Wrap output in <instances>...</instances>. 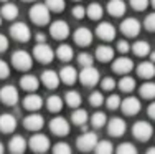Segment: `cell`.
<instances>
[{
  "label": "cell",
  "instance_id": "c3c4849f",
  "mask_svg": "<svg viewBox=\"0 0 155 154\" xmlns=\"http://www.w3.org/2000/svg\"><path fill=\"white\" fill-rule=\"evenodd\" d=\"M101 88H102V90H106V91H110V90L116 88V81H114L112 78H104L101 81Z\"/></svg>",
  "mask_w": 155,
  "mask_h": 154
},
{
  "label": "cell",
  "instance_id": "5bb4252c",
  "mask_svg": "<svg viewBox=\"0 0 155 154\" xmlns=\"http://www.w3.org/2000/svg\"><path fill=\"white\" fill-rule=\"evenodd\" d=\"M96 35L101 40L110 42V40H114V36H116V28H114V25L107 23V22H102V23H99L97 28H96Z\"/></svg>",
  "mask_w": 155,
  "mask_h": 154
},
{
  "label": "cell",
  "instance_id": "f5cc1de1",
  "mask_svg": "<svg viewBox=\"0 0 155 154\" xmlns=\"http://www.w3.org/2000/svg\"><path fill=\"white\" fill-rule=\"evenodd\" d=\"M147 113H149V116L152 119H155V103H152V104L149 106V109H147Z\"/></svg>",
  "mask_w": 155,
  "mask_h": 154
},
{
  "label": "cell",
  "instance_id": "7402d4cb",
  "mask_svg": "<svg viewBox=\"0 0 155 154\" xmlns=\"http://www.w3.org/2000/svg\"><path fill=\"white\" fill-rule=\"evenodd\" d=\"M125 2L124 0H110L107 3V12L112 17H122L125 13Z\"/></svg>",
  "mask_w": 155,
  "mask_h": 154
},
{
  "label": "cell",
  "instance_id": "7dc6e473",
  "mask_svg": "<svg viewBox=\"0 0 155 154\" xmlns=\"http://www.w3.org/2000/svg\"><path fill=\"white\" fill-rule=\"evenodd\" d=\"M73 17L78 18V20L84 18V17H86V9H84V7H81V5L73 7Z\"/></svg>",
  "mask_w": 155,
  "mask_h": 154
},
{
  "label": "cell",
  "instance_id": "60d3db41",
  "mask_svg": "<svg viewBox=\"0 0 155 154\" xmlns=\"http://www.w3.org/2000/svg\"><path fill=\"white\" fill-rule=\"evenodd\" d=\"M117 152L119 154H135L137 149H135V146H132L130 142H124V144H120L119 148H117Z\"/></svg>",
  "mask_w": 155,
  "mask_h": 154
},
{
  "label": "cell",
  "instance_id": "ee69618b",
  "mask_svg": "<svg viewBox=\"0 0 155 154\" xmlns=\"http://www.w3.org/2000/svg\"><path fill=\"white\" fill-rule=\"evenodd\" d=\"M106 104H107L109 109H116L120 106V98L117 96V94H110L107 100H106Z\"/></svg>",
  "mask_w": 155,
  "mask_h": 154
},
{
  "label": "cell",
  "instance_id": "f546056e",
  "mask_svg": "<svg viewBox=\"0 0 155 154\" xmlns=\"http://www.w3.org/2000/svg\"><path fill=\"white\" fill-rule=\"evenodd\" d=\"M46 108L50 109L51 113H58V111H61V108H63V100L60 96H56V94H53V96H50L46 100Z\"/></svg>",
  "mask_w": 155,
  "mask_h": 154
},
{
  "label": "cell",
  "instance_id": "9c48e42d",
  "mask_svg": "<svg viewBox=\"0 0 155 154\" xmlns=\"http://www.w3.org/2000/svg\"><path fill=\"white\" fill-rule=\"evenodd\" d=\"M50 33H51L53 38H56V40H64L66 36L69 35V27H68V23H66V22L56 20V22H53V23H51Z\"/></svg>",
  "mask_w": 155,
  "mask_h": 154
},
{
  "label": "cell",
  "instance_id": "680465c9",
  "mask_svg": "<svg viewBox=\"0 0 155 154\" xmlns=\"http://www.w3.org/2000/svg\"><path fill=\"white\" fill-rule=\"evenodd\" d=\"M3 152V146H2V142H0V154Z\"/></svg>",
  "mask_w": 155,
  "mask_h": 154
},
{
  "label": "cell",
  "instance_id": "4316f807",
  "mask_svg": "<svg viewBox=\"0 0 155 154\" xmlns=\"http://www.w3.org/2000/svg\"><path fill=\"white\" fill-rule=\"evenodd\" d=\"M8 149L12 152H15V154H20V152H23L25 149H27V141H25L21 136H13L8 142Z\"/></svg>",
  "mask_w": 155,
  "mask_h": 154
},
{
  "label": "cell",
  "instance_id": "681fc988",
  "mask_svg": "<svg viewBox=\"0 0 155 154\" xmlns=\"http://www.w3.org/2000/svg\"><path fill=\"white\" fill-rule=\"evenodd\" d=\"M8 73H10V67L3 60H0V80L7 78V76H8Z\"/></svg>",
  "mask_w": 155,
  "mask_h": 154
},
{
  "label": "cell",
  "instance_id": "b9f144b4",
  "mask_svg": "<svg viewBox=\"0 0 155 154\" xmlns=\"http://www.w3.org/2000/svg\"><path fill=\"white\" fill-rule=\"evenodd\" d=\"M150 3V0H130V7L137 12H142V10L147 9V5Z\"/></svg>",
  "mask_w": 155,
  "mask_h": 154
},
{
  "label": "cell",
  "instance_id": "836d02e7",
  "mask_svg": "<svg viewBox=\"0 0 155 154\" xmlns=\"http://www.w3.org/2000/svg\"><path fill=\"white\" fill-rule=\"evenodd\" d=\"M86 15L91 20H99L102 17V7L99 3H89V7L86 9Z\"/></svg>",
  "mask_w": 155,
  "mask_h": 154
},
{
  "label": "cell",
  "instance_id": "9a60e30c",
  "mask_svg": "<svg viewBox=\"0 0 155 154\" xmlns=\"http://www.w3.org/2000/svg\"><path fill=\"white\" fill-rule=\"evenodd\" d=\"M120 108H122L124 115L134 116L140 111V101L134 96H129V98H125L124 101H120Z\"/></svg>",
  "mask_w": 155,
  "mask_h": 154
},
{
  "label": "cell",
  "instance_id": "603a6c76",
  "mask_svg": "<svg viewBox=\"0 0 155 154\" xmlns=\"http://www.w3.org/2000/svg\"><path fill=\"white\" fill-rule=\"evenodd\" d=\"M96 58H97L99 61H102V63H106V61H110L114 58V48L109 45H101L96 48Z\"/></svg>",
  "mask_w": 155,
  "mask_h": 154
},
{
  "label": "cell",
  "instance_id": "d4e9b609",
  "mask_svg": "<svg viewBox=\"0 0 155 154\" xmlns=\"http://www.w3.org/2000/svg\"><path fill=\"white\" fill-rule=\"evenodd\" d=\"M78 78V73L73 67H63L60 71V80L64 85H73Z\"/></svg>",
  "mask_w": 155,
  "mask_h": 154
},
{
  "label": "cell",
  "instance_id": "91938a15",
  "mask_svg": "<svg viewBox=\"0 0 155 154\" xmlns=\"http://www.w3.org/2000/svg\"><path fill=\"white\" fill-rule=\"evenodd\" d=\"M0 25H2V15H0Z\"/></svg>",
  "mask_w": 155,
  "mask_h": 154
},
{
  "label": "cell",
  "instance_id": "ac0fdd59",
  "mask_svg": "<svg viewBox=\"0 0 155 154\" xmlns=\"http://www.w3.org/2000/svg\"><path fill=\"white\" fill-rule=\"evenodd\" d=\"M74 42L79 46H87L91 42H93V33L91 30H87L86 27H81L74 32Z\"/></svg>",
  "mask_w": 155,
  "mask_h": 154
},
{
  "label": "cell",
  "instance_id": "11a10c76",
  "mask_svg": "<svg viewBox=\"0 0 155 154\" xmlns=\"http://www.w3.org/2000/svg\"><path fill=\"white\" fill-rule=\"evenodd\" d=\"M150 61H155V51H152V53H150Z\"/></svg>",
  "mask_w": 155,
  "mask_h": 154
},
{
  "label": "cell",
  "instance_id": "277c9868",
  "mask_svg": "<svg viewBox=\"0 0 155 154\" xmlns=\"http://www.w3.org/2000/svg\"><path fill=\"white\" fill-rule=\"evenodd\" d=\"M132 133H134V136L139 139V141H147V139L152 138L153 134V128L150 123H147V121H137V123L132 126Z\"/></svg>",
  "mask_w": 155,
  "mask_h": 154
},
{
  "label": "cell",
  "instance_id": "5b68a950",
  "mask_svg": "<svg viewBox=\"0 0 155 154\" xmlns=\"http://www.w3.org/2000/svg\"><path fill=\"white\" fill-rule=\"evenodd\" d=\"M97 141H99V139H97V136H96V133L84 131V133L76 139V146L81 149V151H91V149L96 148Z\"/></svg>",
  "mask_w": 155,
  "mask_h": 154
},
{
  "label": "cell",
  "instance_id": "8d00e7d4",
  "mask_svg": "<svg viewBox=\"0 0 155 154\" xmlns=\"http://www.w3.org/2000/svg\"><path fill=\"white\" fill-rule=\"evenodd\" d=\"M112 144H110L109 141H97V144H96L94 151L97 154H110L112 152Z\"/></svg>",
  "mask_w": 155,
  "mask_h": 154
},
{
  "label": "cell",
  "instance_id": "f6af8a7d",
  "mask_svg": "<svg viewBox=\"0 0 155 154\" xmlns=\"http://www.w3.org/2000/svg\"><path fill=\"white\" fill-rule=\"evenodd\" d=\"M143 25H145V28L149 32H155V12L153 13H149V15L145 17Z\"/></svg>",
  "mask_w": 155,
  "mask_h": 154
},
{
  "label": "cell",
  "instance_id": "6da1fadb",
  "mask_svg": "<svg viewBox=\"0 0 155 154\" xmlns=\"http://www.w3.org/2000/svg\"><path fill=\"white\" fill-rule=\"evenodd\" d=\"M30 18L36 25H46L50 20V9L46 3H35L30 9Z\"/></svg>",
  "mask_w": 155,
  "mask_h": 154
},
{
  "label": "cell",
  "instance_id": "6f0895ef",
  "mask_svg": "<svg viewBox=\"0 0 155 154\" xmlns=\"http://www.w3.org/2000/svg\"><path fill=\"white\" fill-rule=\"evenodd\" d=\"M150 5H152L153 9H155V0H150Z\"/></svg>",
  "mask_w": 155,
  "mask_h": 154
},
{
  "label": "cell",
  "instance_id": "3957f363",
  "mask_svg": "<svg viewBox=\"0 0 155 154\" xmlns=\"http://www.w3.org/2000/svg\"><path fill=\"white\" fill-rule=\"evenodd\" d=\"M10 35H12V38H15L17 42H28L31 36V32L30 28H28L27 23H23V22H15V23L10 27Z\"/></svg>",
  "mask_w": 155,
  "mask_h": 154
},
{
  "label": "cell",
  "instance_id": "6125c7cd",
  "mask_svg": "<svg viewBox=\"0 0 155 154\" xmlns=\"http://www.w3.org/2000/svg\"><path fill=\"white\" fill-rule=\"evenodd\" d=\"M2 2H7V0H2Z\"/></svg>",
  "mask_w": 155,
  "mask_h": 154
},
{
  "label": "cell",
  "instance_id": "484cf974",
  "mask_svg": "<svg viewBox=\"0 0 155 154\" xmlns=\"http://www.w3.org/2000/svg\"><path fill=\"white\" fill-rule=\"evenodd\" d=\"M0 15H2V18H5V20H15L18 17V7L15 3L5 2L2 7V10H0Z\"/></svg>",
  "mask_w": 155,
  "mask_h": 154
},
{
  "label": "cell",
  "instance_id": "e575fe53",
  "mask_svg": "<svg viewBox=\"0 0 155 154\" xmlns=\"http://www.w3.org/2000/svg\"><path fill=\"white\" fill-rule=\"evenodd\" d=\"M64 101L68 106H71V108H76V106L81 104V94L78 93V91H68L64 96Z\"/></svg>",
  "mask_w": 155,
  "mask_h": 154
},
{
  "label": "cell",
  "instance_id": "4dcf8cb0",
  "mask_svg": "<svg viewBox=\"0 0 155 154\" xmlns=\"http://www.w3.org/2000/svg\"><path fill=\"white\" fill-rule=\"evenodd\" d=\"M87 118H89V116H87L86 109H76V111H73V115H71L73 123L78 124V126H86Z\"/></svg>",
  "mask_w": 155,
  "mask_h": 154
},
{
  "label": "cell",
  "instance_id": "8fae6325",
  "mask_svg": "<svg viewBox=\"0 0 155 154\" xmlns=\"http://www.w3.org/2000/svg\"><path fill=\"white\" fill-rule=\"evenodd\" d=\"M50 129H51V133L56 134V136H64V134L69 133V124L64 118L58 116V118H53L50 121Z\"/></svg>",
  "mask_w": 155,
  "mask_h": 154
},
{
  "label": "cell",
  "instance_id": "9f6ffc18",
  "mask_svg": "<svg viewBox=\"0 0 155 154\" xmlns=\"http://www.w3.org/2000/svg\"><path fill=\"white\" fill-rule=\"evenodd\" d=\"M147 152H149V154H155V148H150V149H149V151H147Z\"/></svg>",
  "mask_w": 155,
  "mask_h": 154
},
{
  "label": "cell",
  "instance_id": "db71d44e",
  "mask_svg": "<svg viewBox=\"0 0 155 154\" xmlns=\"http://www.w3.org/2000/svg\"><path fill=\"white\" fill-rule=\"evenodd\" d=\"M35 38H36V43H43V42H46V36L43 35V33H38V35L35 36Z\"/></svg>",
  "mask_w": 155,
  "mask_h": 154
},
{
  "label": "cell",
  "instance_id": "cb8c5ba5",
  "mask_svg": "<svg viewBox=\"0 0 155 154\" xmlns=\"http://www.w3.org/2000/svg\"><path fill=\"white\" fill-rule=\"evenodd\" d=\"M137 75L140 78H145L150 80L155 75V67H153V61H142V63L137 67Z\"/></svg>",
  "mask_w": 155,
  "mask_h": 154
},
{
  "label": "cell",
  "instance_id": "bcb514c9",
  "mask_svg": "<svg viewBox=\"0 0 155 154\" xmlns=\"http://www.w3.org/2000/svg\"><path fill=\"white\" fill-rule=\"evenodd\" d=\"M53 151L56 154H69L71 152V148H69L68 144H64V142H58V144L53 148Z\"/></svg>",
  "mask_w": 155,
  "mask_h": 154
},
{
  "label": "cell",
  "instance_id": "d6986e66",
  "mask_svg": "<svg viewBox=\"0 0 155 154\" xmlns=\"http://www.w3.org/2000/svg\"><path fill=\"white\" fill-rule=\"evenodd\" d=\"M17 128V119L13 118L12 115H8V113H5V115L0 116V131L5 134L12 133V131H15Z\"/></svg>",
  "mask_w": 155,
  "mask_h": 154
},
{
  "label": "cell",
  "instance_id": "2e32d148",
  "mask_svg": "<svg viewBox=\"0 0 155 154\" xmlns=\"http://www.w3.org/2000/svg\"><path fill=\"white\" fill-rule=\"evenodd\" d=\"M125 128H127V124H125V121L122 118H112L107 123V131L110 136H122V134L125 133Z\"/></svg>",
  "mask_w": 155,
  "mask_h": 154
},
{
  "label": "cell",
  "instance_id": "83f0119b",
  "mask_svg": "<svg viewBox=\"0 0 155 154\" xmlns=\"http://www.w3.org/2000/svg\"><path fill=\"white\" fill-rule=\"evenodd\" d=\"M20 86L23 88L25 91H35L36 88H38V78L33 75H25L23 78L20 80Z\"/></svg>",
  "mask_w": 155,
  "mask_h": 154
},
{
  "label": "cell",
  "instance_id": "e0dca14e",
  "mask_svg": "<svg viewBox=\"0 0 155 154\" xmlns=\"http://www.w3.org/2000/svg\"><path fill=\"white\" fill-rule=\"evenodd\" d=\"M41 83L46 88H50V90H56V88L60 86L61 80H60V75H58L56 71L46 70V71H43V75H41Z\"/></svg>",
  "mask_w": 155,
  "mask_h": 154
},
{
  "label": "cell",
  "instance_id": "ba28073f",
  "mask_svg": "<svg viewBox=\"0 0 155 154\" xmlns=\"http://www.w3.org/2000/svg\"><path fill=\"white\" fill-rule=\"evenodd\" d=\"M30 148L35 152H45L50 149V139L45 134H33L30 138Z\"/></svg>",
  "mask_w": 155,
  "mask_h": 154
},
{
  "label": "cell",
  "instance_id": "d590c367",
  "mask_svg": "<svg viewBox=\"0 0 155 154\" xmlns=\"http://www.w3.org/2000/svg\"><path fill=\"white\" fill-rule=\"evenodd\" d=\"M119 88L122 91H125V93H129V91H132L135 88V80L130 78V76H124V78L119 81Z\"/></svg>",
  "mask_w": 155,
  "mask_h": 154
},
{
  "label": "cell",
  "instance_id": "f35d334b",
  "mask_svg": "<svg viewBox=\"0 0 155 154\" xmlns=\"http://www.w3.org/2000/svg\"><path fill=\"white\" fill-rule=\"evenodd\" d=\"M45 3L50 9V12H61L64 9V0H46Z\"/></svg>",
  "mask_w": 155,
  "mask_h": 154
},
{
  "label": "cell",
  "instance_id": "7bdbcfd3",
  "mask_svg": "<svg viewBox=\"0 0 155 154\" xmlns=\"http://www.w3.org/2000/svg\"><path fill=\"white\" fill-rule=\"evenodd\" d=\"M78 63L81 67H91L93 65V56L89 53H81V55H78Z\"/></svg>",
  "mask_w": 155,
  "mask_h": 154
},
{
  "label": "cell",
  "instance_id": "4fadbf2b",
  "mask_svg": "<svg viewBox=\"0 0 155 154\" xmlns=\"http://www.w3.org/2000/svg\"><path fill=\"white\" fill-rule=\"evenodd\" d=\"M132 68H134V63H132V60L127 56H120V58H117V60H114V63H112V70L117 75H127Z\"/></svg>",
  "mask_w": 155,
  "mask_h": 154
},
{
  "label": "cell",
  "instance_id": "8992f818",
  "mask_svg": "<svg viewBox=\"0 0 155 154\" xmlns=\"http://www.w3.org/2000/svg\"><path fill=\"white\" fill-rule=\"evenodd\" d=\"M79 80L84 86H94L99 83V71L93 65L91 67H83V70L79 73Z\"/></svg>",
  "mask_w": 155,
  "mask_h": 154
},
{
  "label": "cell",
  "instance_id": "f1b7e54d",
  "mask_svg": "<svg viewBox=\"0 0 155 154\" xmlns=\"http://www.w3.org/2000/svg\"><path fill=\"white\" fill-rule=\"evenodd\" d=\"M132 51L137 56H145V55L150 53V45L147 42H143V40H139V42H135L132 45Z\"/></svg>",
  "mask_w": 155,
  "mask_h": 154
},
{
  "label": "cell",
  "instance_id": "ffe728a7",
  "mask_svg": "<svg viewBox=\"0 0 155 154\" xmlns=\"http://www.w3.org/2000/svg\"><path fill=\"white\" fill-rule=\"evenodd\" d=\"M23 106L28 109V111H36V109H40L43 106V100H41V96H40V94H35L31 91L28 96H25Z\"/></svg>",
  "mask_w": 155,
  "mask_h": 154
},
{
  "label": "cell",
  "instance_id": "74e56055",
  "mask_svg": "<svg viewBox=\"0 0 155 154\" xmlns=\"http://www.w3.org/2000/svg\"><path fill=\"white\" fill-rule=\"evenodd\" d=\"M106 123H107V118H106V115H104V113H101V111L94 113L93 118H91V124H93L94 128H102Z\"/></svg>",
  "mask_w": 155,
  "mask_h": 154
},
{
  "label": "cell",
  "instance_id": "d6a6232c",
  "mask_svg": "<svg viewBox=\"0 0 155 154\" xmlns=\"http://www.w3.org/2000/svg\"><path fill=\"white\" fill-rule=\"evenodd\" d=\"M56 56L61 61H69L73 58V48L69 45H60L56 50Z\"/></svg>",
  "mask_w": 155,
  "mask_h": 154
},
{
  "label": "cell",
  "instance_id": "7c38bea8",
  "mask_svg": "<svg viewBox=\"0 0 155 154\" xmlns=\"http://www.w3.org/2000/svg\"><path fill=\"white\" fill-rule=\"evenodd\" d=\"M0 100H2L5 104H17V101H18V91H17V88L15 86H12V85H7V86H3L2 90H0Z\"/></svg>",
  "mask_w": 155,
  "mask_h": 154
},
{
  "label": "cell",
  "instance_id": "1f68e13d",
  "mask_svg": "<svg viewBox=\"0 0 155 154\" xmlns=\"http://www.w3.org/2000/svg\"><path fill=\"white\" fill-rule=\"evenodd\" d=\"M140 96L145 98V100H152L155 98V83L152 81H147L140 86Z\"/></svg>",
  "mask_w": 155,
  "mask_h": 154
},
{
  "label": "cell",
  "instance_id": "94428289",
  "mask_svg": "<svg viewBox=\"0 0 155 154\" xmlns=\"http://www.w3.org/2000/svg\"><path fill=\"white\" fill-rule=\"evenodd\" d=\"M23 2H33V0H23Z\"/></svg>",
  "mask_w": 155,
  "mask_h": 154
},
{
  "label": "cell",
  "instance_id": "44dd1931",
  "mask_svg": "<svg viewBox=\"0 0 155 154\" xmlns=\"http://www.w3.org/2000/svg\"><path fill=\"white\" fill-rule=\"evenodd\" d=\"M23 124H25V128L30 129V131H38V129H41V128H43L45 119H43L40 115H30V116L25 118Z\"/></svg>",
  "mask_w": 155,
  "mask_h": 154
},
{
  "label": "cell",
  "instance_id": "ab89813d",
  "mask_svg": "<svg viewBox=\"0 0 155 154\" xmlns=\"http://www.w3.org/2000/svg\"><path fill=\"white\" fill-rule=\"evenodd\" d=\"M89 103L93 106H101L104 103V96H102L101 91H94V93L89 94Z\"/></svg>",
  "mask_w": 155,
  "mask_h": 154
},
{
  "label": "cell",
  "instance_id": "7a4b0ae2",
  "mask_svg": "<svg viewBox=\"0 0 155 154\" xmlns=\"http://www.w3.org/2000/svg\"><path fill=\"white\" fill-rule=\"evenodd\" d=\"M12 65L17 70H21V71H27V70L31 68L33 65V58L30 53H27L25 50H18L12 55Z\"/></svg>",
  "mask_w": 155,
  "mask_h": 154
},
{
  "label": "cell",
  "instance_id": "816d5d0a",
  "mask_svg": "<svg viewBox=\"0 0 155 154\" xmlns=\"http://www.w3.org/2000/svg\"><path fill=\"white\" fill-rule=\"evenodd\" d=\"M7 48H8V38L0 33V51H5Z\"/></svg>",
  "mask_w": 155,
  "mask_h": 154
},
{
  "label": "cell",
  "instance_id": "f907efd6",
  "mask_svg": "<svg viewBox=\"0 0 155 154\" xmlns=\"http://www.w3.org/2000/svg\"><path fill=\"white\" fill-rule=\"evenodd\" d=\"M117 50H119L120 53H125V51L130 50V45H129L125 40H120V42H117Z\"/></svg>",
  "mask_w": 155,
  "mask_h": 154
},
{
  "label": "cell",
  "instance_id": "30bf717a",
  "mask_svg": "<svg viewBox=\"0 0 155 154\" xmlns=\"http://www.w3.org/2000/svg\"><path fill=\"white\" fill-rule=\"evenodd\" d=\"M120 32L127 36H137L140 33V22L137 18H125L120 23Z\"/></svg>",
  "mask_w": 155,
  "mask_h": 154
},
{
  "label": "cell",
  "instance_id": "52a82bcc",
  "mask_svg": "<svg viewBox=\"0 0 155 154\" xmlns=\"http://www.w3.org/2000/svg\"><path fill=\"white\" fill-rule=\"evenodd\" d=\"M33 56L38 61H41V63H50V61L53 60L54 53H53V50L46 45V42H43V43H36L35 45V48H33Z\"/></svg>",
  "mask_w": 155,
  "mask_h": 154
}]
</instances>
